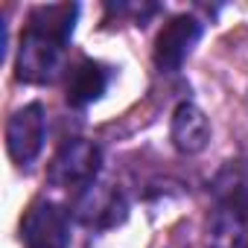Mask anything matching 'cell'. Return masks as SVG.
I'll return each instance as SVG.
<instances>
[{
  "label": "cell",
  "instance_id": "obj_1",
  "mask_svg": "<svg viewBox=\"0 0 248 248\" xmlns=\"http://www.w3.org/2000/svg\"><path fill=\"white\" fill-rule=\"evenodd\" d=\"M99 164H102L99 146L85 140V138H73L56 152V158L50 164V172H47V181L53 187H62V190H70V187L85 190L88 184L96 181Z\"/></svg>",
  "mask_w": 248,
  "mask_h": 248
},
{
  "label": "cell",
  "instance_id": "obj_2",
  "mask_svg": "<svg viewBox=\"0 0 248 248\" xmlns=\"http://www.w3.org/2000/svg\"><path fill=\"white\" fill-rule=\"evenodd\" d=\"M62 53H64V44L27 30L21 38V47H18L15 76L30 85H47L62 70Z\"/></svg>",
  "mask_w": 248,
  "mask_h": 248
},
{
  "label": "cell",
  "instance_id": "obj_3",
  "mask_svg": "<svg viewBox=\"0 0 248 248\" xmlns=\"http://www.w3.org/2000/svg\"><path fill=\"white\" fill-rule=\"evenodd\" d=\"M44 132H47V117H44V105L41 102H30L24 108H18L9 123H6V149L9 158L18 167H27L38 158L41 146H44Z\"/></svg>",
  "mask_w": 248,
  "mask_h": 248
},
{
  "label": "cell",
  "instance_id": "obj_4",
  "mask_svg": "<svg viewBox=\"0 0 248 248\" xmlns=\"http://www.w3.org/2000/svg\"><path fill=\"white\" fill-rule=\"evenodd\" d=\"M73 216L93 231H108L126 219V199H123V193L117 187L93 181L85 190H79Z\"/></svg>",
  "mask_w": 248,
  "mask_h": 248
},
{
  "label": "cell",
  "instance_id": "obj_5",
  "mask_svg": "<svg viewBox=\"0 0 248 248\" xmlns=\"http://www.w3.org/2000/svg\"><path fill=\"white\" fill-rule=\"evenodd\" d=\"M21 239L27 248H67V216L53 202H35L24 222H21Z\"/></svg>",
  "mask_w": 248,
  "mask_h": 248
},
{
  "label": "cell",
  "instance_id": "obj_6",
  "mask_svg": "<svg viewBox=\"0 0 248 248\" xmlns=\"http://www.w3.org/2000/svg\"><path fill=\"white\" fill-rule=\"evenodd\" d=\"M202 38V24L190 15H178L172 18L155 38V64L161 73H175L184 59L190 56V50L196 47V41Z\"/></svg>",
  "mask_w": 248,
  "mask_h": 248
},
{
  "label": "cell",
  "instance_id": "obj_7",
  "mask_svg": "<svg viewBox=\"0 0 248 248\" xmlns=\"http://www.w3.org/2000/svg\"><path fill=\"white\" fill-rule=\"evenodd\" d=\"M207 248H248V204L216 202Z\"/></svg>",
  "mask_w": 248,
  "mask_h": 248
},
{
  "label": "cell",
  "instance_id": "obj_8",
  "mask_svg": "<svg viewBox=\"0 0 248 248\" xmlns=\"http://www.w3.org/2000/svg\"><path fill=\"white\" fill-rule=\"evenodd\" d=\"M172 146L181 155H199L207 140H210V123L204 117V111L193 102H181L172 114Z\"/></svg>",
  "mask_w": 248,
  "mask_h": 248
},
{
  "label": "cell",
  "instance_id": "obj_9",
  "mask_svg": "<svg viewBox=\"0 0 248 248\" xmlns=\"http://www.w3.org/2000/svg\"><path fill=\"white\" fill-rule=\"evenodd\" d=\"M76 18H79V6L76 3H50V6H35L32 15H30V27L32 32H41L59 44H67L70 35H73V27H76Z\"/></svg>",
  "mask_w": 248,
  "mask_h": 248
},
{
  "label": "cell",
  "instance_id": "obj_10",
  "mask_svg": "<svg viewBox=\"0 0 248 248\" xmlns=\"http://www.w3.org/2000/svg\"><path fill=\"white\" fill-rule=\"evenodd\" d=\"M108 88V70L96 62H79L70 76H67V102L82 108V105H91L96 102Z\"/></svg>",
  "mask_w": 248,
  "mask_h": 248
},
{
  "label": "cell",
  "instance_id": "obj_11",
  "mask_svg": "<svg viewBox=\"0 0 248 248\" xmlns=\"http://www.w3.org/2000/svg\"><path fill=\"white\" fill-rule=\"evenodd\" d=\"M216 202H239L248 204V161H231L213 181Z\"/></svg>",
  "mask_w": 248,
  "mask_h": 248
}]
</instances>
